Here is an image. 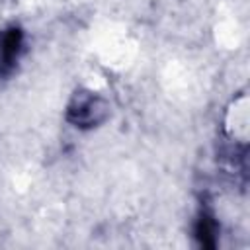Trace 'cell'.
<instances>
[{
  "label": "cell",
  "instance_id": "6da1fadb",
  "mask_svg": "<svg viewBox=\"0 0 250 250\" xmlns=\"http://www.w3.org/2000/svg\"><path fill=\"white\" fill-rule=\"evenodd\" d=\"M105 115L107 104L94 94H78L68 107V119L76 127H94L102 123Z\"/></svg>",
  "mask_w": 250,
  "mask_h": 250
},
{
  "label": "cell",
  "instance_id": "7a4b0ae2",
  "mask_svg": "<svg viewBox=\"0 0 250 250\" xmlns=\"http://www.w3.org/2000/svg\"><path fill=\"white\" fill-rule=\"evenodd\" d=\"M21 45H23V33L18 27H12L2 35L0 39V68L2 70H8L12 66Z\"/></svg>",
  "mask_w": 250,
  "mask_h": 250
},
{
  "label": "cell",
  "instance_id": "3957f363",
  "mask_svg": "<svg viewBox=\"0 0 250 250\" xmlns=\"http://www.w3.org/2000/svg\"><path fill=\"white\" fill-rule=\"evenodd\" d=\"M217 232H219V227L215 219L203 213L195 223V238L199 240V244L205 248H213L217 244Z\"/></svg>",
  "mask_w": 250,
  "mask_h": 250
}]
</instances>
